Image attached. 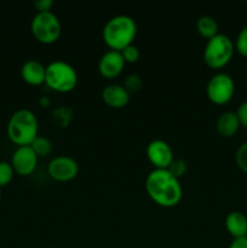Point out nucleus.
<instances>
[{"instance_id":"nucleus-1","label":"nucleus","mask_w":247,"mask_h":248,"mask_svg":"<svg viewBox=\"0 0 247 248\" xmlns=\"http://www.w3.org/2000/svg\"><path fill=\"white\" fill-rule=\"evenodd\" d=\"M145 190L156 205L165 208L174 207L183 198L181 182L169 170L154 169L150 171L145 178Z\"/></svg>"},{"instance_id":"nucleus-2","label":"nucleus","mask_w":247,"mask_h":248,"mask_svg":"<svg viewBox=\"0 0 247 248\" xmlns=\"http://www.w3.org/2000/svg\"><path fill=\"white\" fill-rule=\"evenodd\" d=\"M137 35V23L127 15H118L108 19L103 27L102 36L106 45L110 50L123 51L133 44Z\"/></svg>"},{"instance_id":"nucleus-3","label":"nucleus","mask_w":247,"mask_h":248,"mask_svg":"<svg viewBox=\"0 0 247 248\" xmlns=\"http://www.w3.org/2000/svg\"><path fill=\"white\" fill-rule=\"evenodd\" d=\"M39 123L35 114L29 109L15 111L7 123V136L18 147L31 145L38 137Z\"/></svg>"},{"instance_id":"nucleus-4","label":"nucleus","mask_w":247,"mask_h":248,"mask_svg":"<svg viewBox=\"0 0 247 248\" xmlns=\"http://www.w3.org/2000/svg\"><path fill=\"white\" fill-rule=\"evenodd\" d=\"M45 84L60 93L73 91L77 84V73L73 65L64 61H53L46 65Z\"/></svg>"},{"instance_id":"nucleus-5","label":"nucleus","mask_w":247,"mask_h":248,"mask_svg":"<svg viewBox=\"0 0 247 248\" xmlns=\"http://www.w3.org/2000/svg\"><path fill=\"white\" fill-rule=\"evenodd\" d=\"M235 46L228 35L218 33L206 43L203 48V61L212 69H220L232 60Z\"/></svg>"},{"instance_id":"nucleus-6","label":"nucleus","mask_w":247,"mask_h":248,"mask_svg":"<svg viewBox=\"0 0 247 248\" xmlns=\"http://www.w3.org/2000/svg\"><path fill=\"white\" fill-rule=\"evenodd\" d=\"M31 31L34 38L41 44H53L60 39L62 26L58 17L50 12H36L31 23Z\"/></svg>"},{"instance_id":"nucleus-7","label":"nucleus","mask_w":247,"mask_h":248,"mask_svg":"<svg viewBox=\"0 0 247 248\" xmlns=\"http://www.w3.org/2000/svg\"><path fill=\"white\" fill-rule=\"evenodd\" d=\"M235 92V81L227 73H217L206 85V96L212 103L222 106L232 101Z\"/></svg>"},{"instance_id":"nucleus-8","label":"nucleus","mask_w":247,"mask_h":248,"mask_svg":"<svg viewBox=\"0 0 247 248\" xmlns=\"http://www.w3.org/2000/svg\"><path fill=\"white\" fill-rule=\"evenodd\" d=\"M47 173L53 181L69 182L79 173V165L72 156L58 155L48 162Z\"/></svg>"},{"instance_id":"nucleus-9","label":"nucleus","mask_w":247,"mask_h":248,"mask_svg":"<svg viewBox=\"0 0 247 248\" xmlns=\"http://www.w3.org/2000/svg\"><path fill=\"white\" fill-rule=\"evenodd\" d=\"M147 157L156 170H167L174 160L171 145L162 140H154L147 145Z\"/></svg>"},{"instance_id":"nucleus-10","label":"nucleus","mask_w":247,"mask_h":248,"mask_svg":"<svg viewBox=\"0 0 247 248\" xmlns=\"http://www.w3.org/2000/svg\"><path fill=\"white\" fill-rule=\"evenodd\" d=\"M38 161V155L34 153L31 145H24V147H17V149L15 150L11 159V165L15 173L22 177H27L35 171Z\"/></svg>"},{"instance_id":"nucleus-11","label":"nucleus","mask_w":247,"mask_h":248,"mask_svg":"<svg viewBox=\"0 0 247 248\" xmlns=\"http://www.w3.org/2000/svg\"><path fill=\"white\" fill-rule=\"evenodd\" d=\"M125 64L120 51L108 50L99 58L98 70L106 79H114L123 73Z\"/></svg>"},{"instance_id":"nucleus-12","label":"nucleus","mask_w":247,"mask_h":248,"mask_svg":"<svg viewBox=\"0 0 247 248\" xmlns=\"http://www.w3.org/2000/svg\"><path fill=\"white\" fill-rule=\"evenodd\" d=\"M131 94L124 89L123 85L111 84L108 85L102 91V99L104 103L113 109L124 108L130 102Z\"/></svg>"},{"instance_id":"nucleus-13","label":"nucleus","mask_w":247,"mask_h":248,"mask_svg":"<svg viewBox=\"0 0 247 248\" xmlns=\"http://www.w3.org/2000/svg\"><path fill=\"white\" fill-rule=\"evenodd\" d=\"M46 67L39 61L31 60L23 63L21 68V77L27 84L38 86L45 82Z\"/></svg>"},{"instance_id":"nucleus-14","label":"nucleus","mask_w":247,"mask_h":248,"mask_svg":"<svg viewBox=\"0 0 247 248\" xmlns=\"http://www.w3.org/2000/svg\"><path fill=\"white\" fill-rule=\"evenodd\" d=\"M240 125L236 111H224L218 116L216 130L222 137H232L239 131Z\"/></svg>"},{"instance_id":"nucleus-15","label":"nucleus","mask_w":247,"mask_h":248,"mask_svg":"<svg viewBox=\"0 0 247 248\" xmlns=\"http://www.w3.org/2000/svg\"><path fill=\"white\" fill-rule=\"evenodd\" d=\"M225 228L234 239L246 237L247 217L240 211H232L225 218Z\"/></svg>"},{"instance_id":"nucleus-16","label":"nucleus","mask_w":247,"mask_h":248,"mask_svg":"<svg viewBox=\"0 0 247 248\" xmlns=\"http://www.w3.org/2000/svg\"><path fill=\"white\" fill-rule=\"evenodd\" d=\"M196 31L202 38L210 40L218 34V23L212 16L203 15L196 21Z\"/></svg>"},{"instance_id":"nucleus-17","label":"nucleus","mask_w":247,"mask_h":248,"mask_svg":"<svg viewBox=\"0 0 247 248\" xmlns=\"http://www.w3.org/2000/svg\"><path fill=\"white\" fill-rule=\"evenodd\" d=\"M31 148L38 155V157H43L52 152V143L48 138L44 137V136H38L31 144Z\"/></svg>"},{"instance_id":"nucleus-18","label":"nucleus","mask_w":247,"mask_h":248,"mask_svg":"<svg viewBox=\"0 0 247 248\" xmlns=\"http://www.w3.org/2000/svg\"><path fill=\"white\" fill-rule=\"evenodd\" d=\"M15 171L12 169L11 162L0 161V189L10 184L14 178Z\"/></svg>"},{"instance_id":"nucleus-19","label":"nucleus","mask_w":247,"mask_h":248,"mask_svg":"<svg viewBox=\"0 0 247 248\" xmlns=\"http://www.w3.org/2000/svg\"><path fill=\"white\" fill-rule=\"evenodd\" d=\"M143 85V80L142 78L139 77L138 74H130L124 81V89L128 92L130 94L136 93V92L139 91L142 89Z\"/></svg>"},{"instance_id":"nucleus-20","label":"nucleus","mask_w":247,"mask_h":248,"mask_svg":"<svg viewBox=\"0 0 247 248\" xmlns=\"http://www.w3.org/2000/svg\"><path fill=\"white\" fill-rule=\"evenodd\" d=\"M235 50L244 57H247V26L239 31L235 40Z\"/></svg>"},{"instance_id":"nucleus-21","label":"nucleus","mask_w":247,"mask_h":248,"mask_svg":"<svg viewBox=\"0 0 247 248\" xmlns=\"http://www.w3.org/2000/svg\"><path fill=\"white\" fill-rule=\"evenodd\" d=\"M167 170H169L172 176L179 179L185 174L186 170H188V165H186V162L183 159H174Z\"/></svg>"},{"instance_id":"nucleus-22","label":"nucleus","mask_w":247,"mask_h":248,"mask_svg":"<svg viewBox=\"0 0 247 248\" xmlns=\"http://www.w3.org/2000/svg\"><path fill=\"white\" fill-rule=\"evenodd\" d=\"M121 56H123L125 63H136L138 60H139L140 52L138 50V47L133 44L128 45L127 47L124 48L123 51H120Z\"/></svg>"},{"instance_id":"nucleus-23","label":"nucleus","mask_w":247,"mask_h":248,"mask_svg":"<svg viewBox=\"0 0 247 248\" xmlns=\"http://www.w3.org/2000/svg\"><path fill=\"white\" fill-rule=\"evenodd\" d=\"M235 161H236V165L239 166V169H241L242 171L247 173V142L240 145L239 149L236 150Z\"/></svg>"},{"instance_id":"nucleus-24","label":"nucleus","mask_w":247,"mask_h":248,"mask_svg":"<svg viewBox=\"0 0 247 248\" xmlns=\"http://www.w3.org/2000/svg\"><path fill=\"white\" fill-rule=\"evenodd\" d=\"M236 114L237 118H239L240 120V124L247 128V101L242 102V103L240 104L239 108H237L236 110Z\"/></svg>"},{"instance_id":"nucleus-25","label":"nucleus","mask_w":247,"mask_h":248,"mask_svg":"<svg viewBox=\"0 0 247 248\" xmlns=\"http://www.w3.org/2000/svg\"><path fill=\"white\" fill-rule=\"evenodd\" d=\"M34 6L38 10V12H50L53 6L52 0H36L34 2Z\"/></svg>"},{"instance_id":"nucleus-26","label":"nucleus","mask_w":247,"mask_h":248,"mask_svg":"<svg viewBox=\"0 0 247 248\" xmlns=\"http://www.w3.org/2000/svg\"><path fill=\"white\" fill-rule=\"evenodd\" d=\"M229 248H247V237L234 239V241L230 244Z\"/></svg>"},{"instance_id":"nucleus-27","label":"nucleus","mask_w":247,"mask_h":248,"mask_svg":"<svg viewBox=\"0 0 247 248\" xmlns=\"http://www.w3.org/2000/svg\"><path fill=\"white\" fill-rule=\"evenodd\" d=\"M0 199H1V189H0Z\"/></svg>"},{"instance_id":"nucleus-28","label":"nucleus","mask_w":247,"mask_h":248,"mask_svg":"<svg viewBox=\"0 0 247 248\" xmlns=\"http://www.w3.org/2000/svg\"><path fill=\"white\" fill-rule=\"evenodd\" d=\"M55 248H60V247H55Z\"/></svg>"},{"instance_id":"nucleus-29","label":"nucleus","mask_w":247,"mask_h":248,"mask_svg":"<svg viewBox=\"0 0 247 248\" xmlns=\"http://www.w3.org/2000/svg\"><path fill=\"white\" fill-rule=\"evenodd\" d=\"M246 237H247V234H246Z\"/></svg>"}]
</instances>
